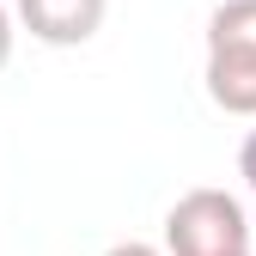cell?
Here are the masks:
<instances>
[{
	"mask_svg": "<svg viewBox=\"0 0 256 256\" xmlns=\"http://www.w3.org/2000/svg\"><path fill=\"white\" fill-rule=\"evenodd\" d=\"M250 214L226 189H189L165 214V256H250Z\"/></svg>",
	"mask_w": 256,
	"mask_h": 256,
	"instance_id": "1",
	"label": "cell"
},
{
	"mask_svg": "<svg viewBox=\"0 0 256 256\" xmlns=\"http://www.w3.org/2000/svg\"><path fill=\"white\" fill-rule=\"evenodd\" d=\"M18 24L49 49H80L98 37V24L110 12V0H12Z\"/></svg>",
	"mask_w": 256,
	"mask_h": 256,
	"instance_id": "2",
	"label": "cell"
},
{
	"mask_svg": "<svg viewBox=\"0 0 256 256\" xmlns=\"http://www.w3.org/2000/svg\"><path fill=\"white\" fill-rule=\"evenodd\" d=\"M208 98L226 116H256V49H208Z\"/></svg>",
	"mask_w": 256,
	"mask_h": 256,
	"instance_id": "3",
	"label": "cell"
},
{
	"mask_svg": "<svg viewBox=\"0 0 256 256\" xmlns=\"http://www.w3.org/2000/svg\"><path fill=\"white\" fill-rule=\"evenodd\" d=\"M208 49H256V0H220L208 18Z\"/></svg>",
	"mask_w": 256,
	"mask_h": 256,
	"instance_id": "4",
	"label": "cell"
},
{
	"mask_svg": "<svg viewBox=\"0 0 256 256\" xmlns=\"http://www.w3.org/2000/svg\"><path fill=\"white\" fill-rule=\"evenodd\" d=\"M238 171H244V183L256 189V128L244 134V146H238Z\"/></svg>",
	"mask_w": 256,
	"mask_h": 256,
	"instance_id": "5",
	"label": "cell"
},
{
	"mask_svg": "<svg viewBox=\"0 0 256 256\" xmlns=\"http://www.w3.org/2000/svg\"><path fill=\"white\" fill-rule=\"evenodd\" d=\"M104 256H165L158 244H140V238H122V244H110Z\"/></svg>",
	"mask_w": 256,
	"mask_h": 256,
	"instance_id": "6",
	"label": "cell"
},
{
	"mask_svg": "<svg viewBox=\"0 0 256 256\" xmlns=\"http://www.w3.org/2000/svg\"><path fill=\"white\" fill-rule=\"evenodd\" d=\"M12 30H18V24H12V12L0 6V68H6V61H12Z\"/></svg>",
	"mask_w": 256,
	"mask_h": 256,
	"instance_id": "7",
	"label": "cell"
},
{
	"mask_svg": "<svg viewBox=\"0 0 256 256\" xmlns=\"http://www.w3.org/2000/svg\"><path fill=\"white\" fill-rule=\"evenodd\" d=\"M250 232H256V214H250Z\"/></svg>",
	"mask_w": 256,
	"mask_h": 256,
	"instance_id": "8",
	"label": "cell"
}]
</instances>
